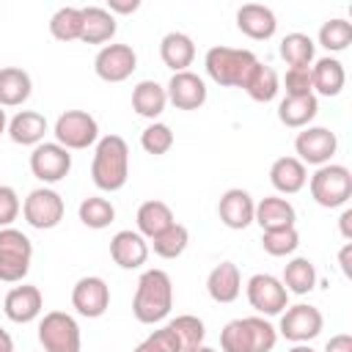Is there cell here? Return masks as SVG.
<instances>
[{
	"label": "cell",
	"mask_w": 352,
	"mask_h": 352,
	"mask_svg": "<svg viewBox=\"0 0 352 352\" xmlns=\"http://www.w3.org/2000/svg\"><path fill=\"white\" fill-rule=\"evenodd\" d=\"M173 308V283L165 270H146L138 278V289L132 297V314L143 324L162 322Z\"/></svg>",
	"instance_id": "6da1fadb"
},
{
	"label": "cell",
	"mask_w": 352,
	"mask_h": 352,
	"mask_svg": "<svg viewBox=\"0 0 352 352\" xmlns=\"http://www.w3.org/2000/svg\"><path fill=\"white\" fill-rule=\"evenodd\" d=\"M91 179L99 190L116 192L129 179V146L121 135H104L96 140L94 162H91Z\"/></svg>",
	"instance_id": "7a4b0ae2"
},
{
	"label": "cell",
	"mask_w": 352,
	"mask_h": 352,
	"mask_svg": "<svg viewBox=\"0 0 352 352\" xmlns=\"http://www.w3.org/2000/svg\"><path fill=\"white\" fill-rule=\"evenodd\" d=\"M275 344H278V330L264 316L231 319L220 330L223 352H272Z\"/></svg>",
	"instance_id": "3957f363"
},
{
	"label": "cell",
	"mask_w": 352,
	"mask_h": 352,
	"mask_svg": "<svg viewBox=\"0 0 352 352\" xmlns=\"http://www.w3.org/2000/svg\"><path fill=\"white\" fill-rule=\"evenodd\" d=\"M256 63L258 58L250 50H234V47H212L204 58L206 74L217 85H228V88H242Z\"/></svg>",
	"instance_id": "277c9868"
},
{
	"label": "cell",
	"mask_w": 352,
	"mask_h": 352,
	"mask_svg": "<svg viewBox=\"0 0 352 352\" xmlns=\"http://www.w3.org/2000/svg\"><path fill=\"white\" fill-rule=\"evenodd\" d=\"M308 184H311V198L324 209L346 206V201L352 198V173L346 165L327 162L316 168Z\"/></svg>",
	"instance_id": "5b68a950"
},
{
	"label": "cell",
	"mask_w": 352,
	"mask_h": 352,
	"mask_svg": "<svg viewBox=\"0 0 352 352\" xmlns=\"http://www.w3.org/2000/svg\"><path fill=\"white\" fill-rule=\"evenodd\" d=\"M33 242L19 228H0V280L19 283L30 272Z\"/></svg>",
	"instance_id": "8992f818"
},
{
	"label": "cell",
	"mask_w": 352,
	"mask_h": 352,
	"mask_svg": "<svg viewBox=\"0 0 352 352\" xmlns=\"http://www.w3.org/2000/svg\"><path fill=\"white\" fill-rule=\"evenodd\" d=\"M38 344L44 352H80V324L66 311H50L38 322Z\"/></svg>",
	"instance_id": "52a82bcc"
},
{
	"label": "cell",
	"mask_w": 352,
	"mask_h": 352,
	"mask_svg": "<svg viewBox=\"0 0 352 352\" xmlns=\"http://www.w3.org/2000/svg\"><path fill=\"white\" fill-rule=\"evenodd\" d=\"M55 143H60L66 151H82L99 140V124L85 110H66L55 121Z\"/></svg>",
	"instance_id": "ba28073f"
},
{
	"label": "cell",
	"mask_w": 352,
	"mask_h": 352,
	"mask_svg": "<svg viewBox=\"0 0 352 352\" xmlns=\"http://www.w3.org/2000/svg\"><path fill=\"white\" fill-rule=\"evenodd\" d=\"M322 327H324L322 311L316 305L297 302V305H286V311L280 314V324L275 330L292 344H308L322 333Z\"/></svg>",
	"instance_id": "9c48e42d"
},
{
	"label": "cell",
	"mask_w": 352,
	"mask_h": 352,
	"mask_svg": "<svg viewBox=\"0 0 352 352\" xmlns=\"http://www.w3.org/2000/svg\"><path fill=\"white\" fill-rule=\"evenodd\" d=\"M63 198L52 190V187H36L28 192L25 204H22V217L28 220L30 228L38 231H50L63 220Z\"/></svg>",
	"instance_id": "30bf717a"
},
{
	"label": "cell",
	"mask_w": 352,
	"mask_h": 352,
	"mask_svg": "<svg viewBox=\"0 0 352 352\" xmlns=\"http://www.w3.org/2000/svg\"><path fill=\"white\" fill-rule=\"evenodd\" d=\"M245 294H248L250 308H256V311L264 314V316L283 314L286 305H289V292H286V286L280 283V278H275V275H270V272H256V275L248 280Z\"/></svg>",
	"instance_id": "8fae6325"
},
{
	"label": "cell",
	"mask_w": 352,
	"mask_h": 352,
	"mask_svg": "<svg viewBox=\"0 0 352 352\" xmlns=\"http://www.w3.org/2000/svg\"><path fill=\"white\" fill-rule=\"evenodd\" d=\"M294 151L297 160L302 165H327L333 160V154L338 151V138L336 132H330L327 126H305L302 132H297L294 138Z\"/></svg>",
	"instance_id": "7c38bea8"
},
{
	"label": "cell",
	"mask_w": 352,
	"mask_h": 352,
	"mask_svg": "<svg viewBox=\"0 0 352 352\" xmlns=\"http://www.w3.org/2000/svg\"><path fill=\"white\" fill-rule=\"evenodd\" d=\"M138 69V55L129 44H104L94 58V72L104 82H124Z\"/></svg>",
	"instance_id": "4fadbf2b"
},
{
	"label": "cell",
	"mask_w": 352,
	"mask_h": 352,
	"mask_svg": "<svg viewBox=\"0 0 352 352\" xmlns=\"http://www.w3.org/2000/svg\"><path fill=\"white\" fill-rule=\"evenodd\" d=\"M30 170L38 182L55 184L69 176L72 170V154L60 143H38L30 154Z\"/></svg>",
	"instance_id": "5bb4252c"
},
{
	"label": "cell",
	"mask_w": 352,
	"mask_h": 352,
	"mask_svg": "<svg viewBox=\"0 0 352 352\" xmlns=\"http://www.w3.org/2000/svg\"><path fill=\"white\" fill-rule=\"evenodd\" d=\"M72 305L80 316L99 319L110 308V286L99 275H85L72 289Z\"/></svg>",
	"instance_id": "9a60e30c"
},
{
	"label": "cell",
	"mask_w": 352,
	"mask_h": 352,
	"mask_svg": "<svg viewBox=\"0 0 352 352\" xmlns=\"http://www.w3.org/2000/svg\"><path fill=\"white\" fill-rule=\"evenodd\" d=\"M41 311H44V297H41L38 286L22 283V286H14L3 297V314L16 324H28V322L38 319Z\"/></svg>",
	"instance_id": "2e32d148"
},
{
	"label": "cell",
	"mask_w": 352,
	"mask_h": 352,
	"mask_svg": "<svg viewBox=\"0 0 352 352\" xmlns=\"http://www.w3.org/2000/svg\"><path fill=\"white\" fill-rule=\"evenodd\" d=\"M168 102L179 110H198L206 102V82L195 72H176L165 85Z\"/></svg>",
	"instance_id": "e0dca14e"
},
{
	"label": "cell",
	"mask_w": 352,
	"mask_h": 352,
	"mask_svg": "<svg viewBox=\"0 0 352 352\" xmlns=\"http://www.w3.org/2000/svg\"><path fill=\"white\" fill-rule=\"evenodd\" d=\"M253 209H256V201L250 198L248 190L242 187H231L220 195V204H217V217L226 228H234V231H242L253 223Z\"/></svg>",
	"instance_id": "ac0fdd59"
},
{
	"label": "cell",
	"mask_w": 352,
	"mask_h": 352,
	"mask_svg": "<svg viewBox=\"0 0 352 352\" xmlns=\"http://www.w3.org/2000/svg\"><path fill=\"white\" fill-rule=\"evenodd\" d=\"M110 258L121 270H138V267H143L146 258H148V242H146V236H140L132 228L118 231L110 239Z\"/></svg>",
	"instance_id": "d6986e66"
},
{
	"label": "cell",
	"mask_w": 352,
	"mask_h": 352,
	"mask_svg": "<svg viewBox=\"0 0 352 352\" xmlns=\"http://www.w3.org/2000/svg\"><path fill=\"white\" fill-rule=\"evenodd\" d=\"M236 28H239L248 38L267 41V38L275 36V30H278V19H275L272 8L258 6V3H245V6L236 11Z\"/></svg>",
	"instance_id": "ffe728a7"
},
{
	"label": "cell",
	"mask_w": 352,
	"mask_h": 352,
	"mask_svg": "<svg viewBox=\"0 0 352 352\" xmlns=\"http://www.w3.org/2000/svg\"><path fill=\"white\" fill-rule=\"evenodd\" d=\"M206 292H209V297H212L214 302H220V305L234 302V300L239 297V292H242L239 267H236L234 261H220V264L209 272V278H206Z\"/></svg>",
	"instance_id": "44dd1931"
},
{
	"label": "cell",
	"mask_w": 352,
	"mask_h": 352,
	"mask_svg": "<svg viewBox=\"0 0 352 352\" xmlns=\"http://www.w3.org/2000/svg\"><path fill=\"white\" fill-rule=\"evenodd\" d=\"M297 220L294 206L280 198V195H267L256 204L253 209V223L261 226V231H275V228H292Z\"/></svg>",
	"instance_id": "7402d4cb"
},
{
	"label": "cell",
	"mask_w": 352,
	"mask_h": 352,
	"mask_svg": "<svg viewBox=\"0 0 352 352\" xmlns=\"http://www.w3.org/2000/svg\"><path fill=\"white\" fill-rule=\"evenodd\" d=\"M160 58L168 69H173V74L187 72V66H192L195 60V41L182 30H170L160 41Z\"/></svg>",
	"instance_id": "603a6c76"
},
{
	"label": "cell",
	"mask_w": 352,
	"mask_h": 352,
	"mask_svg": "<svg viewBox=\"0 0 352 352\" xmlns=\"http://www.w3.org/2000/svg\"><path fill=\"white\" fill-rule=\"evenodd\" d=\"M8 138L16 143V146H38L44 143V135H47V118L36 110H19L11 121H8Z\"/></svg>",
	"instance_id": "cb8c5ba5"
},
{
	"label": "cell",
	"mask_w": 352,
	"mask_h": 352,
	"mask_svg": "<svg viewBox=\"0 0 352 352\" xmlns=\"http://www.w3.org/2000/svg\"><path fill=\"white\" fill-rule=\"evenodd\" d=\"M270 182L278 192L294 195L308 184V170L297 157H278L270 168Z\"/></svg>",
	"instance_id": "d4e9b609"
},
{
	"label": "cell",
	"mask_w": 352,
	"mask_h": 352,
	"mask_svg": "<svg viewBox=\"0 0 352 352\" xmlns=\"http://www.w3.org/2000/svg\"><path fill=\"white\" fill-rule=\"evenodd\" d=\"M311 82H314V96H338L344 82H346V72L344 63L338 58H319L311 66Z\"/></svg>",
	"instance_id": "484cf974"
},
{
	"label": "cell",
	"mask_w": 352,
	"mask_h": 352,
	"mask_svg": "<svg viewBox=\"0 0 352 352\" xmlns=\"http://www.w3.org/2000/svg\"><path fill=\"white\" fill-rule=\"evenodd\" d=\"M33 94V80L19 66L0 69V107H19Z\"/></svg>",
	"instance_id": "4316f807"
},
{
	"label": "cell",
	"mask_w": 352,
	"mask_h": 352,
	"mask_svg": "<svg viewBox=\"0 0 352 352\" xmlns=\"http://www.w3.org/2000/svg\"><path fill=\"white\" fill-rule=\"evenodd\" d=\"M165 104H168V94L157 80H140L132 88V110L140 118H148V121L160 118Z\"/></svg>",
	"instance_id": "83f0119b"
},
{
	"label": "cell",
	"mask_w": 352,
	"mask_h": 352,
	"mask_svg": "<svg viewBox=\"0 0 352 352\" xmlns=\"http://www.w3.org/2000/svg\"><path fill=\"white\" fill-rule=\"evenodd\" d=\"M319 113V99L314 94L308 96H283L278 104V118L283 126L292 129H305Z\"/></svg>",
	"instance_id": "f1b7e54d"
},
{
	"label": "cell",
	"mask_w": 352,
	"mask_h": 352,
	"mask_svg": "<svg viewBox=\"0 0 352 352\" xmlns=\"http://www.w3.org/2000/svg\"><path fill=\"white\" fill-rule=\"evenodd\" d=\"M135 220H138V234L146 236V239L160 236L165 228H170V226L176 223L170 206H168L165 201H157V198L143 201V204L138 206V217H135Z\"/></svg>",
	"instance_id": "f546056e"
},
{
	"label": "cell",
	"mask_w": 352,
	"mask_h": 352,
	"mask_svg": "<svg viewBox=\"0 0 352 352\" xmlns=\"http://www.w3.org/2000/svg\"><path fill=\"white\" fill-rule=\"evenodd\" d=\"M118 25H116V16L102 8V6H88L82 8V36L80 41L85 44H104L116 36Z\"/></svg>",
	"instance_id": "4dcf8cb0"
},
{
	"label": "cell",
	"mask_w": 352,
	"mask_h": 352,
	"mask_svg": "<svg viewBox=\"0 0 352 352\" xmlns=\"http://www.w3.org/2000/svg\"><path fill=\"white\" fill-rule=\"evenodd\" d=\"M242 91H245L253 102H272V99L278 96V91H280L278 72H275L272 66H267V63L258 60V63L253 66V72L248 74Z\"/></svg>",
	"instance_id": "1f68e13d"
},
{
	"label": "cell",
	"mask_w": 352,
	"mask_h": 352,
	"mask_svg": "<svg viewBox=\"0 0 352 352\" xmlns=\"http://www.w3.org/2000/svg\"><path fill=\"white\" fill-rule=\"evenodd\" d=\"M280 283L286 286L289 294H308L316 286V267L311 258L297 256L283 267V278Z\"/></svg>",
	"instance_id": "d6a6232c"
},
{
	"label": "cell",
	"mask_w": 352,
	"mask_h": 352,
	"mask_svg": "<svg viewBox=\"0 0 352 352\" xmlns=\"http://www.w3.org/2000/svg\"><path fill=\"white\" fill-rule=\"evenodd\" d=\"M316 44L305 33H289L280 41V58L289 63V69H308L314 63Z\"/></svg>",
	"instance_id": "836d02e7"
},
{
	"label": "cell",
	"mask_w": 352,
	"mask_h": 352,
	"mask_svg": "<svg viewBox=\"0 0 352 352\" xmlns=\"http://www.w3.org/2000/svg\"><path fill=\"white\" fill-rule=\"evenodd\" d=\"M165 327L173 333V338H176V344H179L182 352H192L195 346L204 344V336H206L204 322L198 316H192V314H182V316L170 319Z\"/></svg>",
	"instance_id": "e575fe53"
},
{
	"label": "cell",
	"mask_w": 352,
	"mask_h": 352,
	"mask_svg": "<svg viewBox=\"0 0 352 352\" xmlns=\"http://www.w3.org/2000/svg\"><path fill=\"white\" fill-rule=\"evenodd\" d=\"M50 33L58 41H80L82 36V8L63 6L50 19Z\"/></svg>",
	"instance_id": "d590c367"
},
{
	"label": "cell",
	"mask_w": 352,
	"mask_h": 352,
	"mask_svg": "<svg viewBox=\"0 0 352 352\" xmlns=\"http://www.w3.org/2000/svg\"><path fill=\"white\" fill-rule=\"evenodd\" d=\"M77 214H80V223H82V226L99 231V228H107V226L116 220V206H113L107 198H102V195H88V198L80 204Z\"/></svg>",
	"instance_id": "8d00e7d4"
},
{
	"label": "cell",
	"mask_w": 352,
	"mask_h": 352,
	"mask_svg": "<svg viewBox=\"0 0 352 352\" xmlns=\"http://www.w3.org/2000/svg\"><path fill=\"white\" fill-rule=\"evenodd\" d=\"M187 245H190V231L182 223H173L170 228H165L160 236L151 239V248L160 258H179L187 250Z\"/></svg>",
	"instance_id": "74e56055"
},
{
	"label": "cell",
	"mask_w": 352,
	"mask_h": 352,
	"mask_svg": "<svg viewBox=\"0 0 352 352\" xmlns=\"http://www.w3.org/2000/svg\"><path fill=\"white\" fill-rule=\"evenodd\" d=\"M319 44L330 52H341L352 44V25L344 16H333L319 28Z\"/></svg>",
	"instance_id": "f35d334b"
},
{
	"label": "cell",
	"mask_w": 352,
	"mask_h": 352,
	"mask_svg": "<svg viewBox=\"0 0 352 352\" xmlns=\"http://www.w3.org/2000/svg\"><path fill=\"white\" fill-rule=\"evenodd\" d=\"M300 245L297 228H275V231H261V248L270 256H292Z\"/></svg>",
	"instance_id": "ab89813d"
},
{
	"label": "cell",
	"mask_w": 352,
	"mask_h": 352,
	"mask_svg": "<svg viewBox=\"0 0 352 352\" xmlns=\"http://www.w3.org/2000/svg\"><path fill=\"white\" fill-rule=\"evenodd\" d=\"M140 146H143L146 154H154V157L168 154L170 146H173V132H170V126L162 124V121H151V124L143 129V135H140Z\"/></svg>",
	"instance_id": "60d3db41"
},
{
	"label": "cell",
	"mask_w": 352,
	"mask_h": 352,
	"mask_svg": "<svg viewBox=\"0 0 352 352\" xmlns=\"http://www.w3.org/2000/svg\"><path fill=\"white\" fill-rule=\"evenodd\" d=\"M132 352H182V349H179L173 333H170L168 327H160V330H154L151 336H146Z\"/></svg>",
	"instance_id": "b9f144b4"
},
{
	"label": "cell",
	"mask_w": 352,
	"mask_h": 352,
	"mask_svg": "<svg viewBox=\"0 0 352 352\" xmlns=\"http://www.w3.org/2000/svg\"><path fill=\"white\" fill-rule=\"evenodd\" d=\"M22 212L19 195L11 184H0V228H8Z\"/></svg>",
	"instance_id": "7bdbcfd3"
},
{
	"label": "cell",
	"mask_w": 352,
	"mask_h": 352,
	"mask_svg": "<svg viewBox=\"0 0 352 352\" xmlns=\"http://www.w3.org/2000/svg\"><path fill=\"white\" fill-rule=\"evenodd\" d=\"M286 85V96H308L314 94V82H311V66L308 69H289L283 77Z\"/></svg>",
	"instance_id": "ee69618b"
},
{
	"label": "cell",
	"mask_w": 352,
	"mask_h": 352,
	"mask_svg": "<svg viewBox=\"0 0 352 352\" xmlns=\"http://www.w3.org/2000/svg\"><path fill=\"white\" fill-rule=\"evenodd\" d=\"M324 352H352V336L349 333H338L324 344Z\"/></svg>",
	"instance_id": "f6af8a7d"
},
{
	"label": "cell",
	"mask_w": 352,
	"mask_h": 352,
	"mask_svg": "<svg viewBox=\"0 0 352 352\" xmlns=\"http://www.w3.org/2000/svg\"><path fill=\"white\" fill-rule=\"evenodd\" d=\"M140 8V0H110L107 3V11L110 14H132Z\"/></svg>",
	"instance_id": "bcb514c9"
},
{
	"label": "cell",
	"mask_w": 352,
	"mask_h": 352,
	"mask_svg": "<svg viewBox=\"0 0 352 352\" xmlns=\"http://www.w3.org/2000/svg\"><path fill=\"white\" fill-rule=\"evenodd\" d=\"M338 228H341V236L349 242V239H352V209H344V212H341Z\"/></svg>",
	"instance_id": "7dc6e473"
},
{
	"label": "cell",
	"mask_w": 352,
	"mask_h": 352,
	"mask_svg": "<svg viewBox=\"0 0 352 352\" xmlns=\"http://www.w3.org/2000/svg\"><path fill=\"white\" fill-rule=\"evenodd\" d=\"M349 253H352V242H346V245L341 248V253H338V264H341V272H344L346 278H352V267H349Z\"/></svg>",
	"instance_id": "c3c4849f"
},
{
	"label": "cell",
	"mask_w": 352,
	"mask_h": 352,
	"mask_svg": "<svg viewBox=\"0 0 352 352\" xmlns=\"http://www.w3.org/2000/svg\"><path fill=\"white\" fill-rule=\"evenodd\" d=\"M0 352H14V338L3 327H0Z\"/></svg>",
	"instance_id": "681fc988"
},
{
	"label": "cell",
	"mask_w": 352,
	"mask_h": 352,
	"mask_svg": "<svg viewBox=\"0 0 352 352\" xmlns=\"http://www.w3.org/2000/svg\"><path fill=\"white\" fill-rule=\"evenodd\" d=\"M286 352H316L314 346H308V344H294L292 349H286Z\"/></svg>",
	"instance_id": "f907efd6"
},
{
	"label": "cell",
	"mask_w": 352,
	"mask_h": 352,
	"mask_svg": "<svg viewBox=\"0 0 352 352\" xmlns=\"http://www.w3.org/2000/svg\"><path fill=\"white\" fill-rule=\"evenodd\" d=\"M6 129H8V118H6V110L0 107V135H3Z\"/></svg>",
	"instance_id": "816d5d0a"
},
{
	"label": "cell",
	"mask_w": 352,
	"mask_h": 352,
	"mask_svg": "<svg viewBox=\"0 0 352 352\" xmlns=\"http://www.w3.org/2000/svg\"><path fill=\"white\" fill-rule=\"evenodd\" d=\"M192 352H214V349H212V346H206V344H201V346H195Z\"/></svg>",
	"instance_id": "f5cc1de1"
}]
</instances>
